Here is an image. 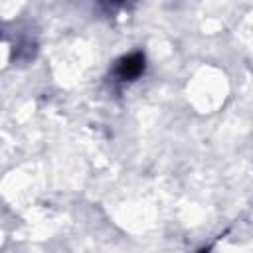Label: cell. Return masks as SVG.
Listing matches in <instances>:
<instances>
[{"mask_svg": "<svg viewBox=\"0 0 253 253\" xmlns=\"http://www.w3.org/2000/svg\"><path fill=\"white\" fill-rule=\"evenodd\" d=\"M146 69V57L142 51H132L128 55H123L115 65V75L121 81H134L138 79Z\"/></svg>", "mask_w": 253, "mask_h": 253, "instance_id": "1", "label": "cell"}, {"mask_svg": "<svg viewBox=\"0 0 253 253\" xmlns=\"http://www.w3.org/2000/svg\"><path fill=\"white\" fill-rule=\"evenodd\" d=\"M200 253H210V251H208V249H202V251H200Z\"/></svg>", "mask_w": 253, "mask_h": 253, "instance_id": "2", "label": "cell"}]
</instances>
